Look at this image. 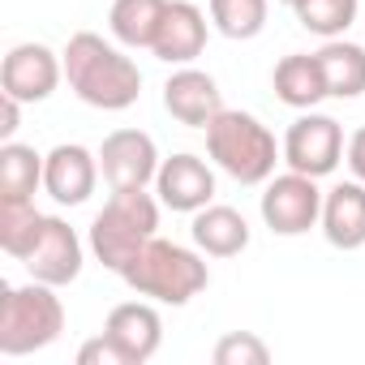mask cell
Returning a JSON list of instances; mask_svg holds the SVG:
<instances>
[{
  "mask_svg": "<svg viewBox=\"0 0 365 365\" xmlns=\"http://www.w3.org/2000/svg\"><path fill=\"white\" fill-rule=\"evenodd\" d=\"M190 237H194V245L207 258H237V254L250 250V224H245V215L237 207H220V202H211V207H202L194 215Z\"/></svg>",
  "mask_w": 365,
  "mask_h": 365,
  "instance_id": "e0dca14e",
  "label": "cell"
},
{
  "mask_svg": "<svg viewBox=\"0 0 365 365\" xmlns=\"http://www.w3.org/2000/svg\"><path fill=\"white\" fill-rule=\"evenodd\" d=\"M262 224L275 232V237H301L309 232L318 220H322V190H318V176H305V172H284V176H271L267 190H262Z\"/></svg>",
  "mask_w": 365,
  "mask_h": 365,
  "instance_id": "8992f818",
  "label": "cell"
},
{
  "mask_svg": "<svg viewBox=\"0 0 365 365\" xmlns=\"http://www.w3.org/2000/svg\"><path fill=\"white\" fill-rule=\"evenodd\" d=\"M103 335L125 352V365H146L163 344V318L150 301H125L108 314Z\"/></svg>",
  "mask_w": 365,
  "mask_h": 365,
  "instance_id": "5bb4252c",
  "label": "cell"
},
{
  "mask_svg": "<svg viewBox=\"0 0 365 365\" xmlns=\"http://www.w3.org/2000/svg\"><path fill=\"white\" fill-rule=\"evenodd\" d=\"M43 211H35V202H14V198H0V250L9 258H26L43 232Z\"/></svg>",
  "mask_w": 365,
  "mask_h": 365,
  "instance_id": "7402d4cb",
  "label": "cell"
},
{
  "mask_svg": "<svg viewBox=\"0 0 365 365\" xmlns=\"http://www.w3.org/2000/svg\"><path fill=\"white\" fill-rule=\"evenodd\" d=\"M99 150H86L82 142H61L43 159V190L61 207H82L99 185Z\"/></svg>",
  "mask_w": 365,
  "mask_h": 365,
  "instance_id": "8fae6325",
  "label": "cell"
},
{
  "mask_svg": "<svg viewBox=\"0 0 365 365\" xmlns=\"http://www.w3.org/2000/svg\"><path fill=\"white\" fill-rule=\"evenodd\" d=\"M215 365H267L271 361V348L254 335V331H228L215 352H211Z\"/></svg>",
  "mask_w": 365,
  "mask_h": 365,
  "instance_id": "d4e9b609",
  "label": "cell"
},
{
  "mask_svg": "<svg viewBox=\"0 0 365 365\" xmlns=\"http://www.w3.org/2000/svg\"><path fill=\"white\" fill-rule=\"evenodd\" d=\"M271 0H211V22L224 39H258Z\"/></svg>",
  "mask_w": 365,
  "mask_h": 365,
  "instance_id": "603a6c76",
  "label": "cell"
},
{
  "mask_svg": "<svg viewBox=\"0 0 365 365\" xmlns=\"http://www.w3.org/2000/svg\"><path fill=\"white\" fill-rule=\"evenodd\" d=\"M284 5H292V9H297V5H301V0H284Z\"/></svg>",
  "mask_w": 365,
  "mask_h": 365,
  "instance_id": "f1b7e54d",
  "label": "cell"
},
{
  "mask_svg": "<svg viewBox=\"0 0 365 365\" xmlns=\"http://www.w3.org/2000/svg\"><path fill=\"white\" fill-rule=\"evenodd\" d=\"M78 365H125V352L108 335H95L78 348Z\"/></svg>",
  "mask_w": 365,
  "mask_h": 365,
  "instance_id": "484cf974",
  "label": "cell"
},
{
  "mask_svg": "<svg viewBox=\"0 0 365 365\" xmlns=\"http://www.w3.org/2000/svg\"><path fill=\"white\" fill-rule=\"evenodd\" d=\"M348 168H352L356 180H365V129H356L348 138Z\"/></svg>",
  "mask_w": 365,
  "mask_h": 365,
  "instance_id": "83f0119b",
  "label": "cell"
},
{
  "mask_svg": "<svg viewBox=\"0 0 365 365\" xmlns=\"http://www.w3.org/2000/svg\"><path fill=\"white\" fill-rule=\"evenodd\" d=\"M344 159V129L335 116H322V112H301L288 133H284V163L292 172H305V176H331Z\"/></svg>",
  "mask_w": 365,
  "mask_h": 365,
  "instance_id": "52a82bcc",
  "label": "cell"
},
{
  "mask_svg": "<svg viewBox=\"0 0 365 365\" xmlns=\"http://www.w3.org/2000/svg\"><path fill=\"white\" fill-rule=\"evenodd\" d=\"M155 232H159V202L146 190H112V198L91 224L86 245L108 271L120 275Z\"/></svg>",
  "mask_w": 365,
  "mask_h": 365,
  "instance_id": "277c9868",
  "label": "cell"
},
{
  "mask_svg": "<svg viewBox=\"0 0 365 365\" xmlns=\"http://www.w3.org/2000/svg\"><path fill=\"white\" fill-rule=\"evenodd\" d=\"M65 78V61L48 43H18L0 65V95H14L22 103H43Z\"/></svg>",
  "mask_w": 365,
  "mask_h": 365,
  "instance_id": "9c48e42d",
  "label": "cell"
},
{
  "mask_svg": "<svg viewBox=\"0 0 365 365\" xmlns=\"http://www.w3.org/2000/svg\"><path fill=\"white\" fill-rule=\"evenodd\" d=\"M65 331V305L52 284H5L0 292V352L5 356H31L48 344H56Z\"/></svg>",
  "mask_w": 365,
  "mask_h": 365,
  "instance_id": "5b68a950",
  "label": "cell"
},
{
  "mask_svg": "<svg viewBox=\"0 0 365 365\" xmlns=\"http://www.w3.org/2000/svg\"><path fill=\"white\" fill-rule=\"evenodd\" d=\"M43 159L26 142H5L0 146V198L14 202H35V190H43Z\"/></svg>",
  "mask_w": 365,
  "mask_h": 365,
  "instance_id": "44dd1931",
  "label": "cell"
},
{
  "mask_svg": "<svg viewBox=\"0 0 365 365\" xmlns=\"http://www.w3.org/2000/svg\"><path fill=\"white\" fill-rule=\"evenodd\" d=\"M163 14H168V0H112L108 9V31L120 48H155V35L163 26Z\"/></svg>",
  "mask_w": 365,
  "mask_h": 365,
  "instance_id": "d6986e66",
  "label": "cell"
},
{
  "mask_svg": "<svg viewBox=\"0 0 365 365\" xmlns=\"http://www.w3.org/2000/svg\"><path fill=\"white\" fill-rule=\"evenodd\" d=\"M318 65H322L331 99H356V95H365V48L361 43L327 39L318 48Z\"/></svg>",
  "mask_w": 365,
  "mask_h": 365,
  "instance_id": "ffe728a7",
  "label": "cell"
},
{
  "mask_svg": "<svg viewBox=\"0 0 365 365\" xmlns=\"http://www.w3.org/2000/svg\"><path fill=\"white\" fill-rule=\"evenodd\" d=\"M22 267L31 271V279L52 284V288H65V284H73L82 275V237L61 215H48L43 220V232H39L35 250L22 258Z\"/></svg>",
  "mask_w": 365,
  "mask_h": 365,
  "instance_id": "7c38bea8",
  "label": "cell"
},
{
  "mask_svg": "<svg viewBox=\"0 0 365 365\" xmlns=\"http://www.w3.org/2000/svg\"><path fill=\"white\" fill-rule=\"evenodd\" d=\"M356 9L361 0H301L297 22L318 39H344V31L356 22Z\"/></svg>",
  "mask_w": 365,
  "mask_h": 365,
  "instance_id": "cb8c5ba5",
  "label": "cell"
},
{
  "mask_svg": "<svg viewBox=\"0 0 365 365\" xmlns=\"http://www.w3.org/2000/svg\"><path fill=\"white\" fill-rule=\"evenodd\" d=\"M271 86H275V99L297 108V112H309L314 103L331 99L327 95V78H322V65H318V52H292L275 65L271 73Z\"/></svg>",
  "mask_w": 365,
  "mask_h": 365,
  "instance_id": "ac0fdd59",
  "label": "cell"
},
{
  "mask_svg": "<svg viewBox=\"0 0 365 365\" xmlns=\"http://www.w3.org/2000/svg\"><path fill=\"white\" fill-rule=\"evenodd\" d=\"M159 146L142 129H116L99 146V172L112 190H146L159 176Z\"/></svg>",
  "mask_w": 365,
  "mask_h": 365,
  "instance_id": "ba28073f",
  "label": "cell"
},
{
  "mask_svg": "<svg viewBox=\"0 0 365 365\" xmlns=\"http://www.w3.org/2000/svg\"><path fill=\"white\" fill-rule=\"evenodd\" d=\"M163 108L172 120L190 125V129H207L220 112H224V95L220 82L194 65H180L168 82H163Z\"/></svg>",
  "mask_w": 365,
  "mask_h": 365,
  "instance_id": "4fadbf2b",
  "label": "cell"
},
{
  "mask_svg": "<svg viewBox=\"0 0 365 365\" xmlns=\"http://www.w3.org/2000/svg\"><path fill=\"white\" fill-rule=\"evenodd\" d=\"M322 237L335 250H361L365 245V180H339L322 194Z\"/></svg>",
  "mask_w": 365,
  "mask_h": 365,
  "instance_id": "2e32d148",
  "label": "cell"
},
{
  "mask_svg": "<svg viewBox=\"0 0 365 365\" xmlns=\"http://www.w3.org/2000/svg\"><path fill=\"white\" fill-rule=\"evenodd\" d=\"M61 61H65V82H69V91H73L82 103L99 108V112H125V108H133L138 95H142V69H138L116 43H108V39L95 35V31H78V35L65 43Z\"/></svg>",
  "mask_w": 365,
  "mask_h": 365,
  "instance_id": "6da1fadb",
  "label": "cell"
},
{
  "mask_svg": "<svg viewBox=\"0 0 365 365\" xmlns=\"http://www.w3.org/2000/svg\"><path fill=\"white\" fill-rule=\"evenodd\" d=\"M207 48V14L190 0H168L163 26L155 35V56L163 65H194Z\"/></svg>",
  "mask_w": 365,
  "mask_h": 365,
  "instance_id": "9a60e30c",
  "label": "cell"
},
{
  "mask_svg": "<svg viewBox=\"0 0 365 365\" xmlns=\"http://www.w3.org/2000/svg\"><path fill=\"white\" fill-rule=\"evenodd\" d=\"M120 279L155 305H190L211 284V271H207L202 250H185L176 241L150 237L133 254V262L120 271Z\"/></svg>",
  "mask_w": 365,
  "mask_h": 365,
  "instance_id": "7a4b0ae2",
  "label": "cell"
},
{
  "mask_svg": "<svg viewBox=\"0 0 365 365\" xmlns=\"http://www.w3.org/2000/svg\"><path fill=\"white\" fill-rule=\"evenodd\" d=\"M207 155L237 185H267L275 176V163L284 159V146L275 142V133L254 112L224 108L207 125Z\"/></svg>",
  "mask_w": 365,
  "mask_h": 365,
  "instance_id": "3957f363",
  "label": "cell"
},
{
  "mask_svg": "<svg viewBox=\"0 0 365 365\" xmlns=\"http://www.w3.org/2000/svg\"><path fill=\"white\" fill-rule=\"evenodd\" d=\"M155 194L168 211H180V215H198L202 207L215 202V172L207 159L180 150L172 159L159 163V176H155Z\"/></svg>",
  "mask_w": 365,
  "mask_h": 365,
  "instance_id": "30bf717a",
  "label": "cell"
},
{
  "mask_svg": "<svg viewBox=\"0 0 365 365\" xmlns=\"http://www.w3.org/2000/svg\"><path fill=\"white\" fill-rule=\"evenodd\" d=\"M18 125H22V99H14V95H0V138H5V142H14Z\"/></svg>",
  "mask_w": 365,
  "mask_h": 365,
  "instance_id": "4316f807",
  "label": "cell"
}]
</instances>
